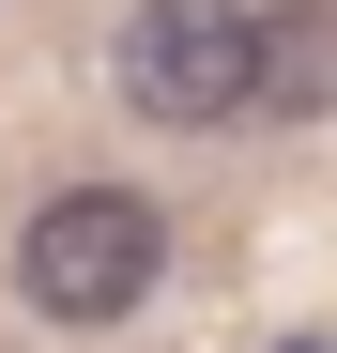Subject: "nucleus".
<instances>
[{"label": "nucleus", "mask_w": 337, "mask_h": 353, "mask_svg": "<svg viewBox=\"0 0 337 353\" xmlns=\"http://www.w3.org/2000/svg\"><path fill=\"white\" fill-rule=\"evenodd\" d=\"M153 276H168V215L138 185H46L16 230V292L46 323H123V307H153Z\"/></svg>", "instance_id": "obj_1"}, {"label": "nucleus", "mask_w": 337, "mask_h": 353, "mask_svg": "<svg viewBox=\"0 0 337 353\" xmlns=\"http://www.w3.org/2000/svg\"><path fill=\"white\" fill-rule=\"evenodd\" d=\"M123 92L168 139L261 123V0H138L123 16Z\"/></svg>", "instance_id": "obj_2"}, {"label": "nucleus", "mask_w": 337, "mask_h": 353, "mask_svg": "<svg viewBox=\"0 0 337 353\" xmlns=\"http://www.w3.org/2000/svg\"><path fill=\"white\" fill-rule=\"evenodd\" d=\"M337 108V0H261V123Z\"/></svg>", "instance_id": "obj_3"}, {"label": "nucleus", "mask_w": 337, "mask_h": 353, "mask_svg": "<svg viewBox=\"0 0 337 353\" xmlns=\"http://www.w3.org/2000/svg\"><path fill=\"white\" fill-rule=\"evenodd\" d=\"M292 353H322V338H292Z\"/></svg>", "instance_id": "obj_4"}]
</instances>
